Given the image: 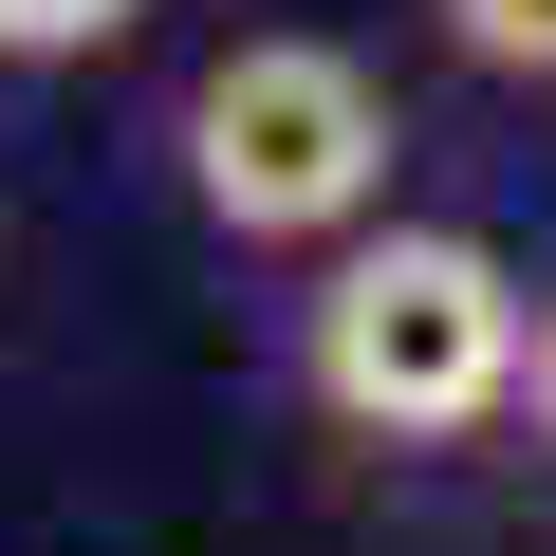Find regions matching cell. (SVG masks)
Here are the masks:
<instances>
[{"mask_svg": "<svg viewBox=\"0 0 556 556\" xmlns=\"http://www.w3.org/2000/svg\"><path fill=\"white\" fill-rule=\"evenodd\" d=\"M519 353H538V298L464 223H353L334 278L298 298V390L353 445H482V427H519Z\"/></svg>", "mask_w": 556, "mask_h": 556, "instance_id": "6da1fadb", "label": "cell"}, {"mask_svg": "<svg viewBox=\"0 0 556 556\" xmlns=\"http://www.w3.org/2000/svg\"><path fill=\"white\" fill-rule=\"evenodd\" d=\"M390 149H408V112L334 38H223L186 75V204L241 260H334L353 223H390Z\"/></svg>", "mask_w": 556, "mask_h": 556, "instance_id": "7a4b0ae2", "label": "cell"}, {"mask_svg": "<svg viewBox=\"0 0 556 556\" xmlns=\"http://www.w3.org/2000/svg\"><path fill=\"white\" fill-rule=\"evenodd\" d=\"M427 20H445V56H464V75L556 93V0H427Z\"/></svg>", "mask_w": 556, "mask_h": 556, "instance_id": "3957f363", "label": "cell"}, {"mask_svg": "<svg viewBox=\"0 0 556 556\" xmlns=\"http://www.w3.org/2000/svg\"><path fill=\"white\" fill-rule=\"evenodd\" d=\"M149 0H0V75H56V56H112Z\"/></svg>", "mask_w": 556, "mask_h": 556, "instance_id": "277c9868", "label": "cell"}, {"mask_svg": "<svg viewBox=\"0 0 556 556\" xmlns=\"http://www.w3.org/2000/svg\"><path fill=\"white\" fill-rule=\"evenodd\" d=\"M519 427H538V464H556V298H538V353H519Z\"/></svg>", "mask_w": 556, "mask_h": 556, "instance_id": "5b68a950", "label": "cell"}]
</instances>
